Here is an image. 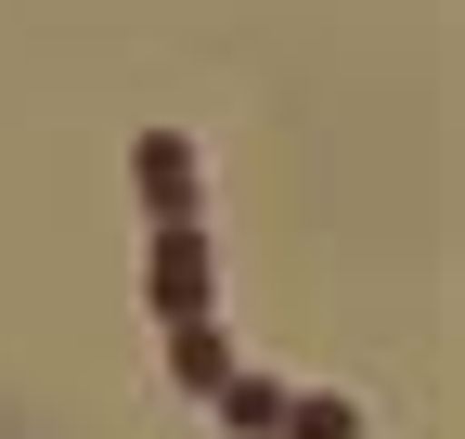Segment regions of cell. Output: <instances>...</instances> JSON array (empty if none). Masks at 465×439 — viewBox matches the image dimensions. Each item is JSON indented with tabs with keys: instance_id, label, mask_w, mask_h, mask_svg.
<instances>
[{
	"instance_id": "obj_2",
	"label": "cell",
	"mask_w": 465,
	"mask_h": 439,
	"mask_svg": "<svg viewBox=\"0 0 465 439\" xmlns=\"http://www.w3.org/2000/svg\"><path fill=\"white\" fill-rule=\"evenodd\" d=\"M143 207H155V220H182V207H194V155H182V130H155V142H143Z\"/></svg>"
},
{
	"instance_id": "obj_1",
	"label": "cell",
	"mask_w": 465,
	"mask_h": 439,
	"mask_svg": "<svg viewBox=\"0 0 465 439\" xmlns=\"http://www.w3.org/2000/svg\"><path fill=\"white\" fill-rule=\"evenodd\" d=\"M155 310H168V323L207 310V246L182 233V220H155Z\"/></svg>"
},
{
	"instance_id": "obj_3",
	"label": "cell",
	"mask_w": 465,
	"mask_h": 439,
	"mask_svg": "<svg viewBox=\"0 0 465 439\" xmlns=\"http://www.w3.org/2000/svg\"><path fill=\"white\" fill-rule=\"evenodd\" d=\"M168 362H182V388H220V337H207V310L182 323V349H168Z\"/></svg>"
}]
</instances>
